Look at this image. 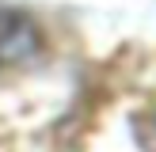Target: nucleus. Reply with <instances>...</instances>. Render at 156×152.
<instances>
[{
  "label": "nucleus",
  "mask_w": 156,
  "mask_h": 152,
  "mask_svg": "<svg viewBox=\"0 0 156 152\" xmlns=\"http://www.w3.org/2000/svg\"><path fill=\"white\" fill-rule=\"evenodd\" d=\"M34 46H38L34 23H30L23 12L0 8V68L15 65V61H23V57H30Z\"/></svg>",
  "instance_id": "obj_1"
}]
</instances>
